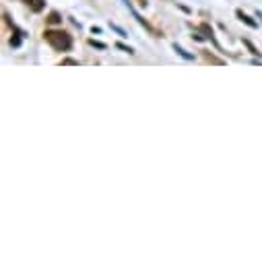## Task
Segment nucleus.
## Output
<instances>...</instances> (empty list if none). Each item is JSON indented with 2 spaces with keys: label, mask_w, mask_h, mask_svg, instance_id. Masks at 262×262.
<instances>
[{
  "label": "nucleus",
  "mask_w": 262,
  "mask_h": 262,
  "mask_svg": "<svg viewBox=\"0 0 262 262\" xmlns=\"http://www.w3.org/2000/svg\"><path fill=\"white\" fill-rule=\"evenodd\" d=\"M112 29H114V31H118V33H120V35H126V33H124V31H122V29H120V27H116V25H112Z\"/></svg>",
  "instance_id": "nucleus-9"
},
{
  "label": "nucleus",
  "mask_w": 262,
  "mask_h": 262,
  "mask_svg": "<svg viewBox=\"0 0 262 262\" xmlns=\"http://www.w3.org/2000/svg\"><path fill=\"white\" fill-rule=\"evenodd\" d=\"M258 17H260V19H262V13H260V11H258Z\"/></svg>",
  "instance_id": "nucleus-10"
},
{
  "label": "nucleus",
  "mask_w": 262,
  "mask_h": 262,
  "mask_svg": "<svg viewBox=\"0 0 262 262\" xmlns=\"http://www.w3.org/2000/svg\"><path fill=\"white\" fill-rule=\"evenodd\" d=\"M173 50H176V52H178L182 58H186V60H192V58H194V54H188V52H186L184 48H180L178 43H173Z\"/></svg>",
  "instance_id": "nucleus-3"
},
{
  "label": "nucleus",
  "mask_w": 262,
  "mask_h": 262,
  "mask_svg": "<svg viewBox=\"0 0 262 262\" xmlns=\"http://www.w3.org/2000/svg\"><path fill=\"white\" fill-rule=\"evenodd\" d=\"M116 48H120L122 52H126V54H135V50L133 48H128V46H124V43H116Z\"/></svg>",
  "instance_id": "nucleus-5"
},
{
  "label": "nucleus",
  "mask_w": 262,
  "mask_h": 262,
  "mask_svg": "<svg viewBox=\"0 0 262 262\" xmlns=\"http://www.w3.org/2000/svg\"><path fill=\"white\" fill-rule=\"evenodd\" d=\"M62 64H79V62L73 60V58H67V60H62Z\"/></svg>",
  "instance_id": "nucleus-8"
},
{
  "label": "nucleus",
  "mask_w": 262,
  "mask_h": 262,
  "mask_svg": "<svg viewBox=\"0 0 262 262\" xmlns=\"http://www.w3.org/2000/svg\"><path fill=\"white\" fill-rule=\"evenodd\" d=\"M43 39L58 52H69L73 48V37L67 31H60V29H48L43 33Z\"/></svg>",
  "instance_id": "nucleus-1"
},
{
  "label": "nucleus",
  "mask_w": 262,
  "mask_h": 262,
  "mask_svg": "<svg viewBox=\"0 0 262 262\" xmlns=\"http://www.w3.org/2000/svg\"><path fill=\"white\" fill-rule=\"evenodd\" d=\"M244 46H246V48H248V50H250V52H252L254 56H260V52H258V50H256V48H254V46H252V43H250L248 39H244Z\"/></svg>",
  "instance_id": "nucleus-4"
},
{
  "label": "nucleus",
  "mask_w": 262,
  "mask_h": 262,
  "mask_svg": "<svg viewBox=\"0 0 262 262\" xmlns=\"http://www.w3.org/2000/svg\"><path fill=\"white\" fill-rule=\"evenodd\" d=\"M91 46H95V48H99V50H105V43H101V41H95V39H91Z\"/></svg>",
  "instance_id": "nucleus-7"
},
{
  "label": "nucleus",
  "mask_w": 262,
  "mask_h": 262,
  "mask_svg": "<svg viewBox=\"0 0 262 262\" xmlns=\"http://www.w3.org/2000/svg\"><path fill=\"white\" fill-rule=\"evenodd\" d=\"M48 21H50V23H60V15H58V13H52V15L48 17Z\"/></svg>",
  "instance_id": "nucleus-6"
},
{
  "label": "nucleus",
  "mask_w": 262,
  "mask_h": 262,
  "mask_svg": "<svg viewBox=\"0 0 262 262\" xmlns=\"http://www.w3.org/2000/svg\"><path fill=\"white\" fill-rule=\"evenodd\" d=\"M235 15H237V19H239V21H244L248 27H252V29H256V27H258V23H256L252 17H248L246 13H242V11H235Z\"/></svg>",
  "instance_id": "nucleus-2"
}]
</instances>
